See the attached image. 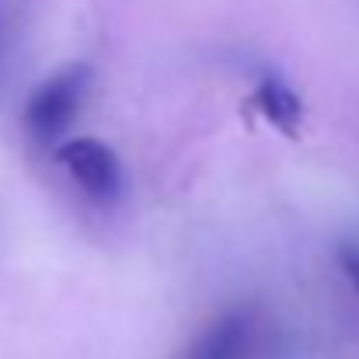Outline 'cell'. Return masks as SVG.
Returning <instances> with one entry per match:
<instances>
[{
  "mask_svg": "<svg viewBox=\"0 0 359 359\" xmlns=\"http://www.w3.org/2000/svg\"><path fill=\"white\" fill-rule=\"evenodd\" d=\"M342 265H346L349 279L359 286V251H346V255H342Z\"/></svg>",
  "mask_w": 359,
  "mask_h": 359,
  "instance_id": "cell-5",
  "label": "cell"
},
{
  "mask_svg": "<svg viewBox=\"0 0 359 359\" xmlns=\"http://www.w3.org/2000/svg\"><path fill=\"white\" fill-rule=\"evenodd\" d=\"M258 349V321L255 311L231 307L217 314L185 349L182 359H251Z\"/></svg>",
  "mask_w": 359,
  "mask_h": 359,
  "instance_id": "cell-3",
  "label": "cell"
},
{
  "mask_svg": "<svg viewBox=\"0 0 359 359\" xmlns=\"http://www.w3.org/2000/svg\"><path fill=\"white\" fill-rule=\"evenodd\" d=\"M255 109L272 122L279 133L297 136L300 122H304V102L279 81V77H262L255 88Z\"/></svg>",
  "mask_w": 359,
  "mask_h": 359,
  "instance_id": "cell-4",
  "label": "cell"
},
{
  "mask_svg": "<svg viewBox=\"0 0 359 359\" xmlns=\"http://www.w3.org/2000/svg\"><path fill=\"white\" fill-rule=\"evenodd\" d=\"M88 95V67H63L25 102V129L35 143H60Z\"/></svg>",
  "mask_w": 359,
  "mask_h": 359,
  "instance_id": "cell-1",
  "label": "cell"
},
{
  "mask_svg": "<svg viewBox=\"0 0 359 359\" xmlns=\"http://www.w3.org/2000/svg\"><path fill=\"white\" fill-rule=\"evenodd\" d=\"M60 164L70 171V178L84 189L91 199H116L122 189V164L116 150L95 136H74L56 147Z\"/></svg>",
  "mask_w": 359,
  "mask_h": 359,
  "instance_id": "cell-2",
  "label": "cell"
}]
</instances>
